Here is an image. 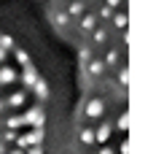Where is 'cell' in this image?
<instances>
[{"label":"cell","instance_id":"cell-29","mask_svg":"<svg viewBox=\"0 0 156 154\" xmlns=\"http://www.w3.org/2000/svg\"><path fill=\"white\" fill-rule=\"evenodd\" d=\"M0 154H5V143H0Z\"/></svg>","mask_w":156,"mask_h":154},{"label":"cell","instance_id":"cell-12","mask_svg":"<svg viewBox=\"0 0 156 154\" xmlns=\"http://www.w3.org/2000/svg\"><path fill=\"white\" fill-rule=\"evenodd\" d=\"M94 24H97V16H94V14H83V16H81V30H83V32H92Z\"/></svg>","mask_w":156,"mask_h":154},{"label":"cell","instance_id":"cell-17","mask_svg":"<svg viewBox=\"0 0 156 154\" xmlns=\"http://www.w3.org/2000/svg\"><path fill=\"white\" fill-rule=\"evenodd\" d=\"M116 127H119L121 133H126V130H129V114H126V111L119 116V119H116Z\"/></svg>","mask_w":156,"mask_h":154},{"label":"cell","instance_id":"cell-13","mask_svg":"<svg viewBox=\"0 0 156 154\" xmlns=\"http://www.w3.org/2000/svg\"><path fill=\"white\" fill-rule=\"evenodd\" d=\"M92 57H94V54H92V49H89V46L78 49V62H81V68H86V62L92 60Z\"/></svg>","mask_w":156,"mask_h":154},{"label":"cell","instance_id":"cell-8","mask_svg":"<svg viewBox=\"0 0 156 154\" xmlns=\"http://www.w3.org/2000/svg\"><path fill=\"white\" fill-rule=\"evenodd\" d=\"M24 100H27V92H24V89H19V92H11V95H8L5 106H11V108H19V106H24Z\"/></svg>","mask_w":156,"mask_h":154},{"label":"cell","instance_id":"cell-22","mask_svg":"<svg viewBox=\"0 0 156 154\" xmlns=\"http://www.w3.org/2000/svg\"><path fill=\"white\" fill-rule=\"evenodd\" d=\"M119 84H121V87H126V84H129V70H126V65L119 70Z\"/></svg>","mask_w":156,"mask_h":154},{"label":"cell","instance_id":"cell-1","mask_svg":"<svg viewBox=\"0 0 156 154\" xmlns=\"http://www.w3.org/2000/svg\"><path fill=\"white\" fill-rule=\"evenodd\" d=\"M83 114H86V119H102V114H105V103H102V97H89V100H86V108H83Z\"/></svg>","mask_w":156,"mask_h":154},{"label":"cell","instance_id":"cell-9","mask_svg":"<svg viewBox=\"0 0 156 154\" xmlns=\"http://www.w3.org/2000/svg\"><path fill=\"white\" fill-rule=\"evenodd\" d=\"M32 92L38 95V100H46V97H48V87H46V81H43V78H38V81L32 84Z\"/></svg>","mask_w":156,"mask_h":154},{"label":"cell","instance_id":"cell-32","mask_svg":"<svg viewBox=\"0 0 156 154\" xmlns=\"http://www.w3.org/2000/svg\"><path fill=\"white\" fill-rule=\"evenodd\" d=\"M89 3H92V0H89Z\"/></svg>","mask_w":156,"mask_h":154},{"label":"cell","instance_id":"cell-3","mask_svg":"<svg viewBox=\"0 0 156 154\" xmlns=\"http://www.w3.org/2000/svg\"><path fill=\"white\" fill-rule=\"evenodd\" d=\"M22 119H24V124H30V127H43V122H46V114H43V108L38 106V108H32V111H27Z\"/></svg>","mask_w":156,"mask_h":154},{"label":"cell","instance_id":"cell-21","mask_svg":"<svg viewBox=\"0 0 156 154\" xmlns=\"http://www.w3.org/2000/svg\"><path fill=\"white\" fill-rule=\"evenodd\" d=\"M97 19H110V16H113V8H108V6H100V11H97Z\"/></svg>","mask_w":156,"mask_h":154},{"label":"cell","instance_id":"cell-2","mask_svg":"<svg viewBox=\"0 0 156 154\" xmlns=\"http://www.w3.org/2000/svg\"><path fill=\"white\" fill-rule=\"evenodd\" d=\"M83 70H86V76L94 81V78H102V76H105V70H108V68H105L102 57H92V60L86 62V68H83Z\"/></svg>","mask_w":156,"mask_h":154},{"label":"cell","instance_id":"cell-26","mask_svg":"<svg viewBox=\"0 0 156 154\" xmlns=\"http://www.w3.org/2000/svg\"><path fill=\"white\" fill-rule=\"evenodd\" d=\"M119 152H121V154H129V141H121V146H119Z\"/></svg>","mask_w":156,"mask_h":154},{"label":"cell","instance_id":"cell-11","mask_svg":"<svg viewBox=\"0 0 156 154\" xmlns=\"http://www.w3.org/2000/svg\"><path fill=\"white\" fill-rule=\"evenodd\" d=\"M105 41H108V30H105V27H94V30H92V43L102 46Z\"/></svg>","mask_w":156,"mask_h":154},{"label":"cell","instance_id":"cell-19","mask_svg":"<svg viewBox=\"0 0 156 154\" xmlns=\"http://www.w3.org/2000/svg\"><path fill=\"white\" fill-rule=\"evenodd\" d=\"M67 22H70V16L65 14V11H59V14H54V24H57V27H65Z\"/></svg>","mask_w":156,"mask_h":154},{"label":"cell","instance_id":"cell-15","mask_svg":"<svg viewBox=\"0 0 156 154\" xmlns=\"http://www.w3.org/2000/svg\"><path fill=\"white\" fill-rule=\"evenodd\" d=\"M3 124H5L8 130H19V127L24 124V119H22V116H8V119H3Z\"/></svg>","mask_w":156,"mask_h":154},{"label":"cell","instance_id":"cell-4","mask_svg":"<svg viewBox=\"0 0 156 154\" xmlns=\"http://www.w3.org/2000/svg\"><path fill=\"white\" fill-rule=\"evenodd\" d=\"M110 133H113V124H110V122H102L97 130H94V143H108Z\"/></svg>","mask_w":156,"mask_h":154},{"label":"cell","instance_id":"cell-24","mask_svg":"<svg viewBox=\"0 0 156 154\" xmlns=\"http://www.w3.org/2000/svg\"><path fill=\"white\" fill-rule=\"evenodd\" d=\"M27 154H43V146H41V143H35V146L27 149Z\"/></svg>","mask_w":156,"mask_h":154},{"label":"cell","instance_id":"cell-25","mask_svg":"<svg viewBox=\"0 0 156 154\" xmlns=\"http://www.w3.org/2000/svg\"><path fill=\"white\" fill-rule=\"evenodd\" d=\"M121 3H124V0H105V6H108V8H113V11H116Z\"/></svg>","mask_w":156,"mask_h":154},{"label":"cell","instance_id":"cell-27","mask_svg":"<svg viewBox=\"0 0 156 154\" xmlns=\"http://www.w3.org/2000/svg\"><path fill=\"white\" fill-rule=\"evenodd\" d=\"M97 154H116V152H113L110 146H102V149H100V152H97Z\"/></svg>","mask_w":156,"mask_h":154},{"label":"cell","instance_id":"cell-28","mask_svg":"<svg viewBox=\"0 0 156 154\" xmlns=\"http://www.w3.org/2000/svg\"><path fill=\"white\" fill-rule=\"evenodd\" d=\"M5 57H8V51H3V49H0V65L5 62Z\"/></svg>","mask_w":156,"mask_h":154},{"label":"cell","instance_id":"cell-5","mask_svg":"<svg viewBox=\"0 0 156 154\" xmlns=\"http://www.w3.org/2000/svg\"><path fill=\"white\" fill-rule=\"evenodd\" d=\"M19 78L24 81V87H32V84H35V81H38L41 76H38V70L32 68V62H30V65H24V70L19 73Z\"/></svg>","mask_w":156,"mask_h":154},{"label":"cell","instance_id":"cell-10","mask_svg":"<svg viewBox=\"0 0 156 154\" xmlns=\"http://www.w3.org/2000/svg\"><path fill=\"white\" fill-rule=\"evenodd\" d=\"M110 19H113V27H116V30H126V22H129V19H126L124 11H113Z\"/></svg>","mask_w":156,"mask_h":154},{"label":"cell","instance_id":"cell-31","mask_svg":"<svg viewBox=\"0 0 156 154\" xmlns=\"http://www.w3.org/2000/svg\"><path fill=\"white\" fill-rule=\"evenodd\" d=\"M3 108H5V103H3V100H0V114H3Z\"/></svg>","mask_w":156,"mask_h":154},{"label":"cell","instance_id":"cell-23","mask_svg":"<svg viewBox=\"0 0 156 154\" xmlns=\"http://www.w3.org/2000/svg\"><path fill=\"white\" fill-rule=\"evenodd\" d=\"M11 141H16V130H8V127H5V133H3V143H11Z\"/></svg>","mask_w":156,"mask_h":154},{"label":"cell","instance_id":"cell-16","mask_svg":"<svg viewBox=\"0 0 156 154\" xmlns=\"http://www.w3.org/2000/svg\"><path fill=\"white\" fill-rule=\"evenodd\" d=\"M81 143H83V146H89V143H94V130H89V127H83V130H81Z\"/></svg>","mask_w":156,"mask_h":154},{"label":"cell","instance_id":"cell-14","mask_svg":"<svg viewBox=\"0 0 156 154\" xmlns=\"http://www.w3.org/2000/svg\"><path fill=\"white\" fill-rule=\"evenodd\" d=\"M0 49H3V51H8V49H16V41L11 38V35L0 32Z\"/></svg>","mask_w":156,"mask_h":154},{"label":"cell","instance_id":"cell-30","mask_svg":"<svg viewBox=\"0 0 156 154\" xmlns=\"http://www.w3.org/2000/svg\"><path fill=\"white\" fill-rule=\"evenodd\" d=\"M11 154H24V152H22V149H14V152H11Z\"/></svg>","mask_w":156,"mask_h":154},{"label":"cell","instance_id":"cell-18","mask_svg":"<svg viewBox=\"0 0 156 154\" xmlns=\"http://www.w3.org/2000/svg\"><path fill=\"white\" fill-rule=\"evenodd\" d=\"M119 57H121V54H119V51H116V49H113V51H108V54H105V68H113V65H119Z\"/></svg>","mask_w":156,"mask_h":154},{"label":"cell","instance_id":"cell-20","mask_svg":"<svg viewBox=\"0 0 156 154\" xmlns=\"http://www.w3.org/2000/svg\"><path fill=\"white\" fill-rule=\"evenodd\" d=\"M16 60H19V65L24 68V65H30V54H27L24 49H16Z\"/></svg>","mask_w":156,"mask_h":154},{"label":"cell","instance_id":"cell-6","mask_svg":"<svg viewBox=\"0 0 156 154\" xmlns=\"http://www.w3.org/2000/svg\"><path fill=\"white\" fill-rule=\"evenodd\" d=\"M19 78V70L11 68V65H0V84H11Z\"/></svg>","mask_w":156,"mask_h":154},{"label":"cell","instance_id":"cell-7","mask_svg":"<svg viewBox=\"0 0 156 154\" xmlns=\"http://www.w3.org/2000/svg\"><path fill=\"white\" fill-rule=\"evenodd\" d=\"M65 14H67V16H78V19H81V16L86 14V0H73V3L67 6Z\"/></svg>","mask_w":156,"mask_h":154}]
</instances>
